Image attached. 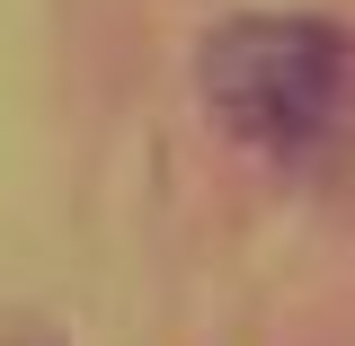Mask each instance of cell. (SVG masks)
<instances>
[{"label": "cell", "instance_id": "1", "mask_svg": "<svg viewBox=\"0 0 355 346\" xmlns=\"http://www.w3.org/2000/svg\"><path fill=\"white\" fill-rule=\"evenodd\" d=\"M205 107L266 160H320L355 133V44L329 18H231L205 44Z\"/></svg>", "mask_w": 355, "mask_h": 346}]
</instances>
